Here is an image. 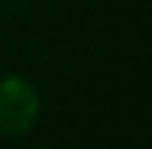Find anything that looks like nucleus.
Here are the masks:
<instances>
[{"instance_id": "1", "label": "nucleus", "mask_w": 152, "mask_h": 149, "mask_svg": "<svg viewBox=\"0 0 152 149\" xmlns=\"http://www.w3.org/2000/svg\"><path fill=\"white\" fill-rule=\"evenodd\" d=\"M39 117V94L23 75H7L0 81V133L23 136Z\"/></svg>"}]
</instances>
